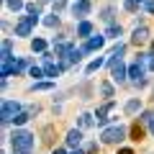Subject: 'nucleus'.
I'll return each mask as SVG.
<instances>
[{"mask_svg": "<svg viewBox=\"0 0 154 154\" xmlns=\"http://www.w3.org/2000/svg\"><path fill=\"white\" fill-rule=\"evenodd\" d=\"M11 146L16 154H31L33 152V134L31 131H13Z\"/></svg>", "mask_w": 154, "mask_h": 154, "instance_id": "nucleus-1", "label": "nucleus"}, {"mask_svg": "<svg viewBox=\"0 0 154 154\" xmlns=\"http://www.w3.org/2000/svg\"><path fill=\"white\" fill-rule=\"evenodd\" d=\"M100 139H103L105 144H118V141H123V139H126V126H108V128H103Z\"/></svg>", "mask_w": 154, "mask_h": 154, "instance_id": "nucleus-2", "label": "nucleus"}, {"mask_svg": "<svg viewBox=\"0 0 154 154\" xmlns=\"http://www.w3.org/2000/svg\"><path fill=\"white\" fill-rule=\"evenodd\" d=\"M18 113H23L21 103H16V100H3V110H0V121L3 123H13V118Z\"/></svg>", "mask_w": 154, "mask_h": 154, "instance_id": "nucleus-3", "label": "nucleus"}, {"mask_svg": "<svg viewBox=\"0 0 154 154\" xmlns=\"http://www.w3.org/2000/svg\"><path fill=\"white\" fill-rule=\"evenodd\" d=\"M36 21H38V16H26L16 26V36H31V28L36 26Z\"/></svg>", "mask_w": 154, "mask_h": 154, "instance_id": "nucleus-4", "label": "nucleus"}, {"mask_svg": "<svg viewBox=\"0 0 154 154\" xmlns=\"http://www.w3.org/2000/svg\"><path fill=\"white\" fill-rule=\"evenodd\" d=\"M126 64H123L121 59H110V77H113L116 82H123L126 80Z\"/></svg>", "mask_w": 154, "mask_h": 154, "instance_id": "nucleus-5", "label": "nucleus"}, {"mask_svg": "<svg viewBox=\"0 0 154 154\" xmlns=\"http://www.w3.org/2000/svg\"><path fill=\"white\" fill-rule=\"evenodd\" d=\"M113 108H116V103H113V100H108V103H105L103 108H98V113H95V118H98V126H105V123H108V118H105V116H108Z\"/></svg>", "mask_w": 154, "mask_h": 154, "instance_id": "nucleus-6", "label": "nucleus"}, {"mask_svg": "<svg viewBox=\"0 0 154 154\" xmlns=\"http://www.w3.org/2000/svg\"><path fill=\"white\" fill-rule=\"evenodd\" d=\"M146 38H149V28L146 26H136V28H134V36H131L134 44H144Z\"/></svg>", "mask_w": 154, "mask_h": 154, "instance_id": "nucleus-7", "label": "nucleus"}, {"mask_svg": "<svg viewBox=\"0 0 154 154\" xmlns=\"http://www.w3.org/2000/svg\"><path fill=\"white\" fill-rule=\"evenodd\" d=\"M105 44V36H93V38H88V44H82V51H93V49H100V46Z\"/></svg>", "mask_w": 154, "mask_h": 154, "instance_id": "nucleus-8", "label": "nucleus"}, {"mask_svg": "<svg viewBox=\"0 0 154 154\" xmlns=\"http://www.w3.org/2000/svg\"><path fill=\"white\" fill-rule=\"evenodd\" d=\"M72 13H75L77 18L88 16V13H90V3H88V0H77L75 5H72Z\"/></svg>", "mask_w": 154, "mask_h": 154, "instance_id": "nucleus-9", "label": "nucleus"}, {"mask_svg": "<svg viewBox=\"0 0 154 154\" xmlns=\"http://www.w3.org/2000/svg\"><path fill=\"white\" fill-rule=\"evenodd\" d=\"M67 144H69V146H80V144H82V131H80V128H72V131L67 134Z\"/></svg>", "mask_w": 154, "mask_h": 154, "instance_id": "nucleus-10", "label": "nucleus"}, {"mask_svg": "<svg viewBox=\"0 0 154 154\" xmlns=\"http://www.w3.org/2000/svg\"><path fill=\"white\" fill-rule=\"evenodd\" d=\"M90 33H93V23H88V21H82L80 23V26H77V36H90Z\"/></svg>", "mask_w": 154, "mask_h": 154, "instance_id": "nucleus-11", "label": "nucleus"}, {"mask_svg": "<svg viewBox=\"0 0 154 154\" xmlns=\"http://www.w3.org/2000/svg\"><path fill=\"white\" fill-rule=\"evenodd\" d=\"M59 69H62V67H59V64H54V62H46V67H44L46 77H57V75H59Z\"/></svg>", "mask_w": 154, "mask_h": 154, "instance_id": "nucleus-12", "label": "nucleus"}, {"mask_svg": "<svg viewBox=\"0 0 154 154\" xmlns=\"http://www.w3.org/2000/svg\"><path fill=\"white\" fill-rule=\"evenodd\" d=\"M139 108H141V103H139V98H134V100H128V103H126V108H123V110H126V113H136Z\"/></svg>", "mask_w": 154, "mask_h": 154, "instance_id": "nucleus-13", "label": "nucleus"}, {"mask_svg": "<svg viewBox=\"0 0 154 154\" xmlns=\"http://www.w3.org/2000/svg\"><path fill=\"white\" fill-rule=\"evenodd\" d=\"M77 123H80V128H90V126H93V116L82 113V116H80V121H77Z\"/></svg>", "mask_w": 154, "mask_h": 154, "instance_id": "nucleus-14", "label": "nucleus"}, {"mask_svg": "<svg viewBox=\"0 0 154 154\" xmlns=\"http://www.w3.org/2000/svg\"><path fill=\"white\" fill-rule=\"evenodd\" d=\"M11 49H13L11 41L5 38V41H3V62H11V59H13V57H11Z\"/></svg>", "mask_w": 154, "mask_h": 154, "instance_id": "nucleus-15", "label": "nucleus"}, {"mask_svg": "<svg viewBox=\"0 0 154 154\" xmlns=\"http://www.w3.org/2000/svg\"><path fill=\"white\" fill-rule=\"evenodd\" d=\"M31 49L33 51H44L46 49V41H44V38H33V41H31Z\"/></svg>", "mask_w": 154, "mask_h": 154, "instance_id": "nucleus-16", "label": "nucleus"}, {"mask_svg": "<svg viewBox=\"0 0 154 154\" xmlns=\"http://www.w3.org/2000/svg\"><path fill=\"white\" fill-rule=\"evenodd\" d=\"M98 67H103V59H100V57H98V59H93V62L88 64V69H85V75H90V72H95Z\"/></svg>", "mask_w": 154, "mask_h": 154, "instance_id": "nucleus-17", "label": "nucleus"}, {"mask_svg": "<svg viewBox=\"0 0 154 154\" xmlns=\"http://www.w3.org/2000/svg\"><path fill=\"white\" fill-rule=\"evenodd\" d=\"M28 116H31V113H28V110H26V113H18L16 118H13V123H16V126H23V123L28 121Z\"/></svg>", "mask_w": 154, "mask_h": 154, "instance_id": "nucleus-18", "label": "nucleus"}, {"mask_svg": "<svg viewBox=\"0 0 154 154\" xmlns=\"http://www.w3.org/2000/svg\"><path fill=\"white\" fill-rule=\"evenodd\" d=\"M57 23H59V16H57V13H54V16H46V18H44V26H49V28H54Z\"/></svg>", "mask_w": 154, "mask_h": 154, "instance_id": "nucleus-19", "label": "nucleus"}, {"mask_svg": "<svg viewBox=\"0 0 154 154\" xmlns=\"http://www.w3.org/2000/svg\"><path fill=\"white\" fill-rule=\"evenodd\" d=\"M8 8L11 11H21V8H26V3L23 0H8Z\"/></svg>", "mask_w": 154, "mask_h": 154, "instance_id": "nucleus-20", "label": "nucleus"}, {"mask_svg": "<svg viewBox=\"0 0 154 154\" xmlns=\"http://www.w3.org/2000/svg\"><path fill=\"white\" fill-rule=\"evenodd\" d=\"M139 5H144L141 0H126V11H128V13H134V11H136Z\"/></svg>", "mask_w": 154, "mask_h": 154, "instance_id": "nucleus-21", "label": "nucleus"}, {"mask_svg": "<svg viewBox=\"0 0 154 154\" xmlns=\"http://www.w3.org/2000/svg\"><path fill=\"white\" fill-rule=\"evenodd\" d=\"M108 36H110V38H118V36H121V26L110 23V28H108Z\"/></svg>", "mask_w": 154, "mask_h": 154, "instance_id": "nucleus-22", "label": "nucleus"}, {"mask_svg": "<svg viewBox=\"0 0 154 154\" xmlns=\"http://www.w3.org/2000/svg\"><path fill=\"white\" fill-rule=\"evenodd\" d=\"M131 136H134V141H141V136H144V131H141V128H139V123H136V126L131 128Z\"/></svg>", "mask_w": 154, "mask_h": 154, "instance_id": "nucleus-23", "label": "nucleus"}, {"mask_svg": "<svg viewBox=\"0 0 154 154\" xmlns=\"http://www.w3.org/2000/svg\"><path fill=\"white\" fill-rule=\"evenodd\" d=\"M123 51H126V46H123V44H118V46L113 49V54H110V57H113V59H121V54H123Z\"/></svg>", "mask_w": 154, "mask_h": 154, "instance_id": "nucleus-24", "label": "nucleus"}, {"mask_svg": "<svg viewBox=\"0 0 154 154\" xmlns=\"http://www.w3.org/2000/svg\"><path fill=\"white\" fill-rule=\"evenodd\" d=\"M100 93H103L105 98H113V88H110L108 82H105V85H100Z\"/></svg>", "mask_w": 154, "mask_h": 154, "instance_id": "nucleus-25", "label": "nucleus"}, {"mask_svg": "<svg viewBox=\"0 0 154 154\" xmlns=\"http://www.w3.org/2000/svg\"><path fill=\"white\" fill-rule=\"evenodd\" d=\"M100 18H103V21H108V23H110V21H113V8H105V11L100 13Z\"/></svg>", "mask_w": 154, "mask_h": 154, "instance_id": "nucleus-26", "label": "nucleus"}, {"mask_svg": "<svg viewBox=\"0 0 154 154\" xmlns=\"http://www.w3.org/2000/svg\"><path fill=\"white\" fill-rule=\"evenodd\" d=\"M51 88V82H33L31 85V90H49Z\"/></svg>", "mask_w": 154, "mask_h": 154, "instance_id": "nucleus-27", "label": "nucleus"}, {"mask_svg": "<svg viewBox=\"0 0 154 154\" xmlns=\"http://www.w3.org/2000/svg\"><path fill=\"white\" fill-rule=\"evenodd\" d=\"M26 11H28V16H38V13H41V11H38V5H33V3H28Z\"/></svg>", "mask_w": 154, "mask_h": 154, "instance_id": "nucleus-28", "label": "nucleus"}, {"mask_svg": "<svg viewBox=\"0 0 154 154\" xmlns=\"http://www.w3.org/2000/svg\"><path fill=\"white\" fill-rule=\"evenodd\" d=\"M31 77H46V72L41 67H31Z\"/></svg>", "mask_w": 154, "mask_h": 154, "instance_id": "nucleus-29", "label": "nucleus"}, {"mask_svg": "<svg viewBox=\"0 0 154 154\" xmlns=\"http://www.w3.org/2000/svg\"><path fill=\"white\" fill-rule=\"evenodd\" d=\"M144 11H146V13H154V0H144Z\"/></svg>", "mask_w": 154, "mask_h": 154, "instance_id": "nucleus-30", "label": "nucleus"}, {"mask_svg": "<svg viewBox=\"0 0 154 154\" xmlns=\"http://www.w3.org/2000/svg\"><path fill=\"white\" fill-rule=\"evenodd\" d=\"M118 154H134L131 149H118Z\"/></svg>", "mask_w": 154, "mask_h": 154, "instance_id": "nucleus-31", "label": "nucleus"}, {"mask_svg": "<svg viewBox=\"0 0 154 154\" xmlns=\"http://www.w3.org/2000/svg\"><path fill=\"white\" fill-rule=\"evenodd\" d=\"M149 67L154 69V54H149Z\"/></svg>", "mask_w": 154, "mask_h": 154, "instance_id": "nucleus-32", "label": "nucleus"}, {"mask_svg": "<svg viewBox=\"0 0 154 154\" xmlns=\"http://www.w3.org/2000/svg\"><path fill=\"white\" fill-rule=\"evenodd\" d=\"M54 154H64V149H54Z\"/></svg>", "mask_w": 154, "mask_h": 154, "instance_id": "nucleus-33", "label": "nucleus"}, {"mask_svg": "<svg viewBox=\"0 0 154 154\" xmlns=\"http://www.w3.org/2000/svg\"><path fill=\"white\" fill-rule=\"evenodd\" d=\"M149 128H152V134H154V121H152V123H149Z\"/></svg>", "mask_w": 154, "mask_h": 154, "instance_id": "nucleus-34", "label": "nucleus"}, {"mask_svg": "<svg viewBox=\"0 0 154 154\" xmlns=\"http://www.w3.org/2000/svg\"><path fill=\"white\" fill-rule=\"evenodd\" d=\"M72 154H82V149H77V152H72Z\"/></svg>", "mask_w": 154, "mask_h": 154, "instance_id": "nucleus-35", "label": "nucleus"}]
</instances>
